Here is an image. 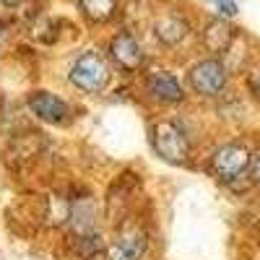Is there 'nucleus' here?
I'll return each instance as SVG.
<instances>
[{
  "mask_svg": "<svg viewBox=\"0 0 260 260\" xmlns=\"http://www.w3.org/2000/svg\"><path fill=\"white\" fill-rule=\"evenodd\" d=\"M71 81L83 91L99 94L107 86V81H110V65L99 52H86L71 68Z\"/></svg>",
  "mask_w": 260,
  "mask_h": 260,
  "instance_id": "obj_1",
  "label": "nucleus"
},
{
  "mask_svg": "<svg viewBox=\"0 0 260 260\" xmlns=\"http://www.w3.org/2000/svg\"><path fill=\"white\" fill-rule=\"evenodd\" d=\"M154 148L169 164H185L190 154V143L175 122H159L154 127Z\"/></svg>",
  "mask_w": 260,
  "mask_h": 260,
  "instance_id": "obj_2",
  "label": "nucleus"
},
{
  "mask_svg": "<svg viewBox=\"0 0 260 260\" xmlns=\"http://www.w3.org/2000/svg\"><path fill=\"white\" fill-rule=\"evenodd\" d=\"M250 167V151L240 143H229V146H221L219 151L213 154L211 159V169H213V175L219 177V180H237L242 175V172Z\"/></svg>",
  "mask_w": 260,
  "mask_h": 260,
  "instance_id": "obj_3",
  "label": "nucleus"
},
{
  "mask_svg": "<svg viewBox=\"0 0 260 260\" xmlns=\"http://www.w3.org/2000/svg\"><path fill=\"white\" fill-rule=\"evenodd\" d=\"M190 83L201 96H216L226 86V68L219 60H203L190 71Z\"/></svg>",
  "mask_w": 260,
  "mask_h": 260,
  "instance_id": "obj_4",
  "label": "nucleus"
},
{
  "mask_svg": "<svg viewBox=\"0 0 260 260\" xmlns=\"http://www.w3.org/2000/svg\"><path fill=\"white\" fill-rule=\"evenodd\" d=\"M146 252V232L136 224L122 226L120 234L115 237V242L107 247V260H141Z\"/></svg>",
  "mask_w": 260,
  "mask_h": 260,
  "instance_id": "obj_5",
  "label": "nucleus"
},
{
  "mask_svg": "<svg viewBox=\"0 0 260 260\" xmlns=\"http://www.w3.org/2000/svg\"><path fill=\"white\" fill-rule=\"evenodd\" d=\"M29 107H31V112H34L39 120H45V122L62 125L65 120H68V104H65L60 96H55V94L37 91V94H31Z\"/></svg>",
  "mask_w": 260,
  "mask_h": 260,
  "instance_id": "obj_6",
  "label": "nucleus"
},
{
  "mask_svg": "<svg viewBox=\"0 0 260 260\" xmlns=\"http://www.w3.org/2000/svg\"><path fill=\"white\" fill-rule=\"evenodd\" d=\"M110 55L112 60L125 71H138L143 65V52L138 47V42L130 37V34H117L110 45Z\"/></svg>",
  "mask_w": 260,
  "mask_h": 260,
  "instance_id": "obj_7",
  "label": "nucleus"
},
{
  "mask_svg": "<svg viewBox=\"0 0 260 260\" xmlns=\"http://www.w3.org/2000/svg\"><path fill=\"white\" fill-rule=\"evenodd\" d=\"M71 221H73V232L78 240H83V237H99L96 232V206L94 201L83 198L78 203L71 206Z\"/></svg>",
  "mask_w": 260,
  "mask_h": 260,
  "instance_id": "obj_8",
  "label": "nucleus"
},
{
  "mask_svg": "<svg viewBox=\"0 0 260 260\" xmlns=\"http://www.w3.org/2000/svg\"><path fill=\"white\" fill-rule=\"evenodd\" d=\"M146 89H148V94L154 96V99L167 102V104L180 102V99H182V89H180L177 78L172 76V73H167V71H156V73H151V76H148V81H146Z\"/></svg>",
  "mask_w": 260,
  "mask_h": 260,
  "instance_id": "obj_9",
  "label": "nucleus"
},
{
  "mask_svg": "<svg viewBox=\"0 0 260 260\" xmlns=\"http://www.w3.org/2000/svg\"><path fill=\"white\" fill-rule=\"evenodd\" d=\"M232 39H234V29L226 24L224 18L211 21L208 29L203 31V45L208 47V52H216V55L224 52V50H229Z\"/></svg>",
  "mask_w": 260,
  "mask_h": 260,
  "instance_id": "obj_10",
  "label": "nucleus"
},
{
  "mask_svg": "<svg viewBox=\"0 0 260 260\" xmlns=\"http://www.w3.org/2000/svg\"><path fill=\"white\" fill-rule=\"evenodd\" d=\"M187 34V21L180 16H164L156 21V37L164 45H177L180 39H185Z\"/></svg>",
  "mask_w": 260,
  "mask_h": 260,
  "instance_id": "obj_11",
  "label": "nucleus"
},
{
  "mask_svg": "<svg viewBox=\"0 0 260 260\" xmlns=\"http://www.w3.org/2000/svg\"><path fill=\"white\" fill-rule=\"evenodd\" d=\"M42 136L39 133H26V136H16L13 141V154H16V161H29L39 154V148H42Z\"/></svg>",
  "mask_w": 260,
  "mask_h": 260,
  "instance_id": "obj_12",
  "label": "nucleus"
},
{
  "mask_svg": "<svg viewBox=\"0 0 260 260\" xmlns=\"http://www.w3.org/2000/svg\"><path fill=\"white\" fill-rule=\"evenodd\" d=\"M115 6H117V0H81L83 16L89 18V21H96V24H102V21H107V18H112Z\"/></svg>",
  "mask_w": 260,
  "mask_h": 260,
  "instance_id": "obj_13",
  "label": "nucleus"
},
{
  "mask_svg": "<svg viewBox=\"0 0 260 260\" xmlns=\"http://www.w3.org/2000/svg\"><path fill=\"white\" fill-rule=\"evenodd\" d=\"M213 3L219 6L221 13H226V16H234L237 13V3H234V0H213Z\"/></svg>",
  "mask_w": 260,
  "mask_h": 260,
  "instance_id": "obj_14",
  "label": "nucleus"
},
{
  "mask_svg": "<svg viewBox=\"0 0 260 260\" xmlns=\"http://www.w3.org/2000/svg\"><path fill=\"white\" fill-rule=\"evenodd\" d=\"M252 177H255V182L260 185V156L252 161Z\"/></svg>",
  "mask_w": 260,
  "mask_h": 260,
  "instance_id": "obj_15",
  "label": "nucleus"
},
{
  "mask_svg": "<svg viewBox=\"0 0 260 260\" xmlns=\"http://www.w3.org/2000/svg\"><path fill=\"white\" fill-rule=\"evenodd\" d=\"M252 91H255V96L260 99V71H257V76L252 78Z\"/></svg>",
  "mask_w": 260,
  "mask_h": 260,
  "instance_id": "obj_16",
  "label": "nucleus"
},
{
  "mask_svg": "<svg viewBox=\"0 0 260 260\" xmlns=\"http://www.w3.org/2000/svg\"><path fill=\"white\" fill-rule=\"evenodd\" d=\"M3 3H6V6H18L21 0H3Z\"/></svg>",
  "mask_w": 260,
  "mask_h": 260,
  "instance_id": "obj_17",
  "label": "nucleus"
}]
</instances>
